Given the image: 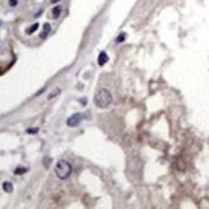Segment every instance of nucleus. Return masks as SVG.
Here are the masks:
<instances>
[{"mask_svg": "<svg viewBox=\"0 0 209 209\" xmlns=\"http://www.w3.org/2000/svg\"><path fill=\"white\" fill-rule=\"evenodd\" d=\"M60 92V90L59 89H57V90H54V92L53 94H50V95H49V99H51V98H54L55 95H58V94Z\"/></svg>", "mask_w": 209, "mask_h": 209, "instance_id": "f8f14e48", "label": "nucleus"}, {"mask_svg": "<svg viewBox=\"0 0 209 209\" xmlns=\"http://www.w3.org/2000/svg\"><path fill=\"white\" fill-rule=\"evenodd\" d=\"M124 39H126V34H121L118 37H117V43H123V41H124Z\"/></svg>", "mask_w": 209, "mask_h": 209, "instance_id": "9d476101", "label": "nucleus"}, {"mask_svg": "<svg viewBox=\"0 0 209 209\" xmlns=\"http://www.w3.org/2000/svg\"><path fill=\"white\" fill-rule=\"evenodd\" d=\"M108 60H109V58H108L107 53H105V51H101V53L99 54V57H98V64L99 66H104Z\"/></svg>", "mask_w": 209, "mask_h": 209, "instance_id": "20e7f679", "label": "nucleus"}, {"mask_svg": "<svg viewBox=\"0 0 209 209\" xmlns=\"http://www.w3.org/2000/svg\"><path fill=\"white\" fill-rule=\"evenodd\" d=\"M83 119V116L81 113H75L67 119V126L68 127H76L81 123V121Z\"/></svg>", "mask_w": 209, "mask_h": 209, "instance_id": "7ed1b4c3", "label": "nucleus"}, {"mask_svg": "<svg viewBox=\"0 0 209 209\" xmlns=\"http://www.w3.org/2000/svg\"><path fill=\"white\" fill-rule=\"evenodd\" d=\"M9 5L12 7V8L17 7V5H18V0H9Z\"/></svg>", "mask_w": 209, "mask_h": 209, "instance_id": "9b49d317", "label": "nucleus"}, {"mask_svg": "<svg viewBox=\"0 0 209 209\" xmlns=\"http://www.w3.org/2000/svg\"><path fill=\"white\" fill-rule=\"evenodd\" d=\"M37 28H39V23H34V25L31 26L30 28H27V30H26V34H27V35H32Z\"/></svg>", "mask_w": 209, "mask_h": 209, "instance_id": "6e6552de", "label": "nucleus"}, {"mask_svg": "<svg viewBox=\"0 0 209 209\" xmlns=\"http://www.w3.org/2000/svg\"><path fill=\"white\" fill-rule=\"evenodd\" d=\"M3 190H4L5 193H8V194L13 193V183H12V182H9V181L3 182Z\"/></svg>", "mask_w": 209, "mask_h": 209, "instance_id": "423d86ee", "label": "nucleus"}, {"mask_svg": "<svg viewBox=\"0 0 209 209\" xmlns=\"http://www.w3.org/2000/svg\"><path fill=\"white\" fill-rule=\"evenodd\" d=\"M50 30H51V26H50L49 23H45V25H44V31L40 34V37H41V39H45V37L50 34Z\"/></svg>", "mask_w": 209, "mask_h": 209, "instance_id": "0eeeda50", "label": "nucleus"}, {"mask_svg": "<svg viewBox=\"0 0 209 209\" xmlns=\"http://www.w3.org/2000/svg\"><path fill=\"white\" fill-rule=\"evenodd\" d=\"M27 171V168H23V167H18V168L14 171V173L16 174H22V173H25Z\"/></svg>", "mask_w": 209, "mask_h": 209, "instance_id": "1a4fd4ad", "label": "nucleus"}, {"mask_svg": "<svg viewBox=\"0 0 209 209\" xmlns=\"http://www.w3.org/2000/svg\"><path fill=\"white\" fill-rule=\"evenodd\" d=\"M50 2H51V3H58L59 0H50Z\"/></svg>", "mask_w": 209, "mask_h": 209, "instance_id": "4468645a", "label": "nucleus"}, {"mask_svg": "<svg viewBox=\"0 0 209 209\" xmlns=\"http://www.w3.org/2000/svg\"><path fill=\"white\" fill-rule=\"evenodd\" d=\"M27 132H28V133H36V132H37V128H35V130H28Z\"/></svg>", "mask_w": 209, "mask_h": 209, "instance_id": "ddd939ff", "label": "nucleus"}, {"mask_svg": "<svg viewBox=\"0 0 209 209\" xmlns=\"http://www.w3.org/2000/svg\"><path fill=\"white\" fill-rule=\"evenodd\" d=\"M72 173V165L67 160H59L55 164V174L59 180H67Z\"/></svg>", "mask_w": 209, "mask_h": 209, "instance_id": "f03ea898", "label": "nucleus"}, {"mask_svg": "<svg viewBox=\"0 0 209 209\" xmlns=\"http://www.w3.org/2000/svg\"><path fill=\"white\" fill-rule=\"evenodd\" d=\"M110 103H112V94L107 89H100L95 94V96H94V104H95L98 108L104 109V108H107Z\"/></svg>", "mask_w": 209, "mask_h": 209, "instance_id": "f257e3e1", "label": "nucleus"}, {"mask_svg": "<svg viewBox=\"0 0 209 209\" xmlns=\"http://www.w3.org/2000/svg\"><path fill=\"white\" fill-rule=\"evenodd\" d=\"M62 10H63V7H62V5H57V7L53 8V10H51V16H53L54 19H58L60 17Z\"/></svg>", "mask_w": 209, "mask_h": 209, "instance_id": "39448f33", "label": "nucleus"}]
</instances>
